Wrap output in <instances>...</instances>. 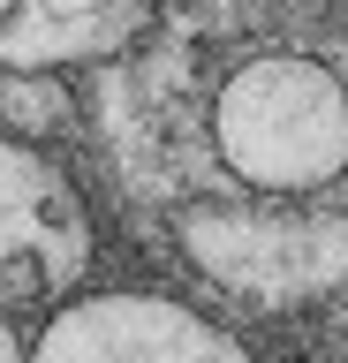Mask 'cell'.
I'll return each instance as SVG.
<instances>
[{"mask_svg":"<svg viewBox=\"0 0 348 363\" xmlns=\"http://www.w3.org/2000/svg\"><path fill=\"white\" fill-rule=\"evenodd\" d=\"M30 363H257V356L182 295L106 288L76 295L61 318H46L30 340Z\"/></svg>","mask_w":348,"mask_h":363,"instance_id":"cell-4","label":"cell"},{"mask_svg":"<svg viewBox=\"0 0 348 363\" xmlns=\"http://www.w3.org/2000/svg\"><path fill=\"white\" fill-rule=\"evenodd\" d=\"M212 152L257 197H303L348 174V84L310 53H250L212 91Z\"/></svg>","mask_w":348,"mask_h":363,"instance_id":"cell-1","label":"cell"},{"mask_svg":"<svg viewBox=\"0 0 348 363\" xmlns=\"http://www.w3.org/2000/svg\"><path fill=\"white\" fill-rule=\"evenodd\" d=\"M159 0H0V76H61L144 38Z\"/></svg>","mask_w":348,"mask_h":363,"instance_id":"cell-5","label":"cell"},{"mask_svg":"<svg viewBox=\"0 0 348 363\" xmlns=\"http://www.w3.org/2000/svg\"><path fill=\"white\" fill-rule=\"evenodd\" d=\"M182 250L197 272L250 303H318L348 288V227L341 220H296V212H242V204H197L182 212Z\"/></svg>","mask_w":348,"mask_h":363,"instance_id":"cell-3","label":"cell"},{"mask_svg":"<svg viewBox=\"0 0 348 363\" xmlns=\"http://www.w3.org/2000/svg\"><path fill=\"white\" fill-rule=\"evenodd\" d=\"M0 113H8L16 144H30L38 129H53V113H61V91H53V76H0Z\"/></svg>","mask_w":348,"mask_h":363,"instance_id":"cell-6","label":"cell"},{"mask_svg":"<svg viewBox=\"0 0 348 363\" xmlns=\"http://www.w3.org/2000/svg\"><path fill=\"white\" fill-rule=\"evenodd\" d=\"M99 257L91 197L69 167H53L38 144L0 136V318L46 311L61 318L84 295Z\"/></svg>","mask_w":348,"mask_h":363,"instance_id":"cell-2","label":"cell"},{"mask_svg":"<svg viewBox=\"0 0 348 363\" xmlns=\"http://www.w3.org/2000/svg\"><path fill=\"white\" fill-rule=\"evenodd\" d=\"M0 363H30V340L16 333V318H0Z\"/></svg>","mask_w":348,"mask_h":363,"instance_id":"cell-7","label":"cell"}]
</instances>
